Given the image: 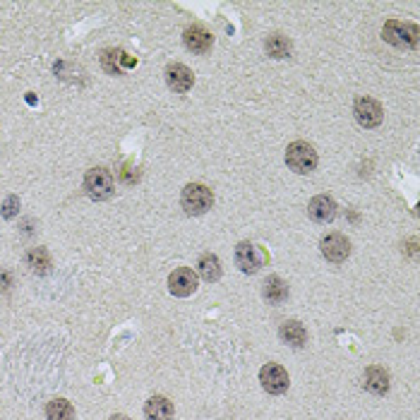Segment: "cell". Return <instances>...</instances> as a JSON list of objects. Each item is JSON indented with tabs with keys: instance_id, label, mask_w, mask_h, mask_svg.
Masks as SVG:
<instances>
[{
	"instance_id": "cell-12",
	"label": "cell",
	"mask_w": 420,
	"mask_h": 420,
	"mask_svg": "<svg viewBox=\"0 0 420 420\" xmlns=\"http://www.w3.org/2000/svg\"><path fill=\"white\" fill-rule=\"evenodd\" d=\"M183 41H185V49L192 51V53H207V51H212L214 36L204 27H199V24H192V27L185 29Z\"/></svg>"
},
{
	"instance_id": "cell-21",
	"label": "cell",
	"mask_w": 420,
	"mask_h": 420,
	"mask_svg": "<svg viewBox=\"0 0 420 420\" xmlns=\"http://www.w3.org/2000/svg\"><path fill=\"white\" fill-rule=\"evenodd\" d=\"M101 65H103V70H106L108 75H120V72H123V67H120V51H113V49L103 51Z\"/></svg>"
},
{
	"instance_id": "cell-5",
	"label": "cell",
	"mask_w": 420,
	"mask_h": 420,
	"mask_svg": "<svg viewBox=\"0 0 420 420\" xmlns=\"http://www.w3.org/2000/svg\"><path fill=\"white\" fill-rule=\"evenodd\" d=\"M319 250H322V255L327 257L329 262H334V264H341V262L348 260L351 243H348V238H346V235L329 233V235H324V238L319 240Z\"/></svg>"
},
{
	"instance_id": "cell-2",
	"label": "cell",
	"mask_w": 420,
	"mask_h": 420,
	"mask_svg": "<svg viewBox=\"0 0 420 420\" xmlns=\"http://www.w3.org/2000/svg\"><path fill=\"white\" fill-rule=\"evenodd\" d=\"M180 204H183V209L190 214V217H202V214H207L209 209H212L214 195H212V190H209L207 185L190 183V185H185V190H183Z\"/></svg>"
},
{
	"instance_id": "cell-16",
	"label": "cell",
	"mask_w": 420,
	"mask_h": 420,
	"mask_svg": "<svg viewBox=\"0 0 420 420\" xmlns=\"http://www.w3.org/2000/svg\"><path fill=\"white\" fill-rule=\"evenodd\" d=\"M197 269H199V276H202L204 281H209V283L221 279V262H219V257L212 255V252H204V255L199 257Z\"/></svg>"
},
{
	"instance_id": "cell-14",
	"label": "cell",
	"mask_w": 420,
	"mask_h": 420,
	"mask_svg": "<svg viewBox=\"0 0 420 420\" xmlns=\"http://www.w3.org/2000/svg\"><path fill=\"white\" fill-rule=\"evenodd\" d=\"M279 334H281V339L286 341L288 346H293V348H303V346H305V341H308L305 327H303L298 319H288V322H283Z\"/></svg>"
},
{
	"instance_id": "cell-6",
	"label": "cell",
	"mask_w": 420,
	"mask_h": 420,
	"mask_svg": "<svg viewBox=\"0 0 420 420\" xmlns=\"http://www.w3.org/2000/svg\"><path fill=\"white\" fill-rule=\"evenodd\" d=\"M353 113H355V120H358L363 128H377V125L382 123V118H385V113H382V106L375 101V99L370 96H360L355 99V106H353Z\"/></svg>"
},
{
	"instance_id": "cell-17",
	"label": "cell",
	"mask_w": 420,
	"mask_h": 420,
	"mask_svg": "<svg viewBox=\"0 0 420 420\" xmlns=\"http://www.w3.org/2000/svg\"><path fill=\"white\" fill-rule=\"evenodd\" d=\"M264 51H267V53H269L271 58H276V60H283V58L291 56L293 46H291V41H288L286 36L271 34L269 39L264 41Z\"/></svg>"
},
{
	"instance_id": "cell-23",
	"label": "cell",
	"mask_w": 420,
	"mask_h": 420,
	"mask_svg": "<svg viewBox=\"0 0 420 420\" xmlns=\"http://www.w3.org/2000/svg\"><path fill=\"white\" fill-rule=\"evenodd\" d=\"M120 65H125V67H135V65H137V58H130L128 53H123V51H120Z\"/></svg>"
},
{
	"instance_id": "cell-1",
	"label": "cell",
	"mask_w": 420,
	"mask_h": 420,
	"mask_svg": "<svg viewBox=\"0 0 420 420\" xmlns=\"http://www.w3.org/2000/svg\"><path fill=\"white\" fill-rule=\"evenodd\" d=\"M382 36H385L387 44L396 46V49H418L420 41V31L416 24L401 22V19H389L382 29Z\"/></svg>"
},
{
	"instance_id": "cell-8",
	"label": "cell",
	"mask_w": 420,
	"mask_h": 420,
	"mask_svg": "<svg viewBox=\"0 0 420 420\" xmlns=\"http://www.w3.org/2000/svg\"><path fill=\"white\" fill-rule=\"evenodd\" d=\"M168 291L178 298H187L197 291V274L187 267H180L176 269L171 276H168Z\"/></svg>"
},
{
	"instance_id": "cell-24",
	"label": "cell",
	"mask_w": 420,
	"mask_h": 420,
	"mask_svg": "<svg viewBox=\"0 0 420 420\" xmlns=\"http://www.w3.org/2000/svg\"><path fill=\"white\" fill-rule=\"evenodd\" d=\"M108 420H130V418H128V416H120V413H115V416H111Z\"/></svg>"
},
{
	"instance_id": "cell-19",
	"label": "cell",
	"mask_w": 420,
	"mask_h": 420,
	"mask_svg": "<svg viewBox=\"0 0 420 420\" xmlns=\"http://www.w3.org/2000/svg\"><path fill=\"white\" fill-rule=\"evenodd\" d=\"M264 298L269 303H283L288 298V286L279 276H269L264 281Z\"/></svg>"
},
{
	"instance_id": "cell-10",
	"label": "cell",
	"mask_w": 420,
	"mask_h": 420,
	"mask_svg": "<svg viewBox=\"0 0 420 420\" xmlns=\"http://www.w3.org/2000/svg\"><path fill=\"white\" fill-rule=\"evenodd\" d=\"M166 82L176 94H185L195 84V75H192L190 67L180 65V62H173V65L166 67Z\"/></svg>"
},
{
	"instance_id": "cell-13",
	"label": "cell",
	"mask_w": 420,
	"mask_h": 420,
	"mask_svg": "<svg viewBox=\"0 0 420 420\" xmlns=\"http://www.w3.org/2000/svg\"><path fill=\"white\" fill-rule=\"evenodd\" d=\"M365 389L377 396H385L389 392V372L380 365H372L365 370Z\"/></svg>"
},
{
	"instance_id": "cell-3",
	"label": "cell",
	"mask_w": 420,
	"mask_h": 420,
	"mask_svg": "<svg viewBox=\"0 0 420 420\" xmlns=\"http://www.w3.org/2000/svg\"><path fill=\"white\" fill-rule=\"evenodd\" d=\"M286 164L291 171L305 176V173H312L314 166H317V151L308 142H293L286 149Z\"/></svg>"
},
{
	"instance_id": "cell-11",
	"label": "cell",
	"mask_w": 420,
	"mask_h": 420,
	"mask_svg": "<svg viewBox=\"0 0 420 420\" xmlns=\"http://www.w3.org/2000/svg\"><path fill=\"white\" fill-rule=\"evenodd\" d=\"M308 214L314 224H332L336 217V202L329 195H317L310 199Z\"/></svg>"
},
{
	"instance_id": "cell-9",
	"label": "cell",
	"mask_w": 420,
	"mask_h": 420,
	"mask_svg": "<svg viewBox=\"0 0 420 420\" xmlns=\"http://www.w3.org/2000/svg\"><path fill=\"white\" fill-rule=\"evenodd\" d=\"M235 264H238V269L243 271V274H255V271H260V267L264 264V257H262V252L257 250L255 245L240 243L238 248H235Z\"/></svg>"
},
{
	"instance_id": "cell-22",
	"label": "cell",
	"mask_w": 420,
	"mask_h": 420,
	"mask_svg": "<svg viewBox=\"0 0 420 420\" xmlns=\"http://www.w3.org/2000/svg\"><path fill=\"white\" fill-rule=\"evenodd\" d=\"M17 207H19V199L17 197H8L5 199V204H3V217L5 219H12L15 214H17Z\"/></svg>"
},
{
	"instance_id": "cell-4",
	"label": "cell",
	"mask_w": 420,
	"mask_h": 420,
	"mask_svg": "<svg viewBox=\"0 0 420 420\" xmlns=\"http://www.w3.org/2000/svg\"><path fill=\"white\" fill-rule=\"evenodd\" d=\"M84 190L96 202L108 199L113 195V176L106 168H89L87 176H84Z\"/></svg>"
},
{
	"instance_id": "cell-15",
	"label": "cell",
	"mask_w": 420,
	"mask_h": 420,
	"mask_svg": "<svg viewBox=\"0 0 420 420\" xmlns=\"http://www.w3.org/2000/svg\"><path fill=\"white\" fill-rule=\"evenodd\" d=\"M146 420H173V403L164 396H151L144 406Z\"/></svg>"
},
{
	"instance_id": "cell-18",
	"label": "cell",
	"mask_w": 420,
	"mask_h": 420,
	"mask_svg": "<svg viewBox=\"0 0 420 420\" xmlns=\"http://www.w3.org/2000/svg\"><path fill=\"white\" fill-rule=\"evenodd\" d=\"M46 418L49 420H75V408L65 398H53L46 406Z\"/></svg>"
},
{
	"instance_id": "cell-7",
	"label": "cell",
	"mask_w": 420,
	"mask_h": 420,
	"mask_svg": "<svg viewBox=\"0 0 420 420\" xmlns=\"http://www.w3.org/2000/svg\"><path fill=\"white\" fill-rule=\"evenodd\" d=\"M260 382H262V389L269 392V394H283L288 389V385H291V380H288V372L283 370L281 365L276 363H269L264 365L260 370Z\"/></svg>"
},
{
	"instance_id": "cell-20",
	"label": "cell",
	"mask_w": 420,
	"mask_h": 420,
	"mask_svg": "<svg viewBox=\"0 0 420 420\" xmlns=\"http://www.w3.org/2000/svg\"><path fill=\"white\" fill-rule=\"evenodd\" d=\"M27 264L31 267V271L34 274H46V271L51 269V257L46 248H31L27 252Z\"/></svg>"
}]
</instances>
